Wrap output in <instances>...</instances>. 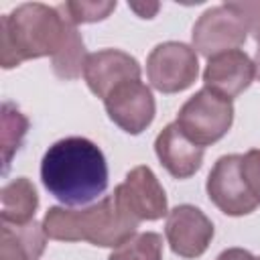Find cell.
Instances as JSON below:
<instances>
[{
  "label": "cell",
  "instance_id": "5bb4252c",
  "mask_svg": "<svg viewBox=\"0 0 260 260\" xmlns=\"http://www.w3.org/2000/svg\"><path fill=\"white\" fill-rule=\"evenodd\" d=\"M45 246V228L35 219L22 225L2 223L0 228V260H39Z\"/></svg>",
  "mask_w": 260,
  "mask_h": 260
},
{
  "label": "cell",
  "instance_id": "ac0fdd59",
  "mask_svg": "<svg viewBox=\"0 0 260 260\" xmlns=\"http://www.w3.org/2000/svg\"><path fill=\"white\" fill-rule=\"evenodd\" d=\"M108 260H162V236L156 232L134 234L114 248Z\"/></svg>",
  "mask_w": 260,
  "mask_h": 260
},
{
  "label": "cell",
  "instance_id": "52a82bcc",
  "mask_svg": "<svg viewBox=\"0 0 260 260\" xmlns=\"http://www.w3.org/2000/svg\"><path fill=\"white\" fill-rule=\"evenodd\" d=\"M248 39V28L240 14L230 8V4H217L207 8L193 24L191 41L197 55H203L207 59L240 49Z\"/></svg>",
  "mask_w": 260,
  "mask_h": 260
},
{
  "label": "cell",
  "instance_id": "7c38bea8",
  "mask_svg": "<svg viewBox=\"0 0 260 260\" xmlns=\"http://www.w3.org/2000/svg\"><path fill=\"white\" fill-rule=\"evenodd\" d=\"M256 77L254 59L242 49L219 53L211 59H207V65L203 69V83L207 89L234 100L240 93H244Z\"/></svg>",
  "mask_w": 260,
  "mask_h": 260
},
{
  "label": "cell",
  "instance_id": "7a4b0ae2",
  "mask_svg": "<svg viewBox=\"0 0 260 260\" xmlns=\"http://www.w3.org/2000/svg\"><path fill=\"white\" fill-rule=\"evenodd\" d=\"M69 24L57 6L24 2L0 18V65L18 67L24 61L55 57L65 45Z\"/></svg>",
  "mask_w": 260,
  "mask_h": 260
},
{
  "label": "cell",
  "instance_id": "277c9868",
  "mask_svg": "<svg viewBox=\"0 0 260 260\" xmlns=\"http://www.w3.org/2000/svg\"><path fill=\"white\" fill-rule=\"evenodd\" d=\"M175 122L189 140L205 148L230 132L234 124V104L232 100L201 87L181 106Z\"/></svg>",
  "mask_w": 260,
  "mask_h": 260
},
{
  "label": "cell",
  "instance_id": "30bf717a",
  "mask_svg": "<svg viewBox=\"0 0 260 260\" xmlns=\"http://www.w3.org/2000/svg\"><path fill=\"white\" fill-rule=\"evenodd\" d=\"M211 219L195 205L183 203L169 211L165 236L171 250L181 258H199L213 240Z\"/></svg>",
  "mask_w": 260,
  "mask_h": 260
},
{
  "label": "cell",
  "instance_id": "44dd1931",
  "mask_svg": "<svg viewBox=\"0 0 260 260\" xmlns=\"http://www.w3.org/2000/svg\"><path fill=\"white\" fill-rule=\"evenodd\" d=\"M228 4L232 10L240 14L248 32L260 45V0H238V2H228Z\"/></svg>",
  "mask_w": 260,
  "mask_h": 260
},
{
  "label": "cell",
  "instance_id": "d6986e66",
  "mask_svg": "<svg viewBox=\"0 0 260 260\" xmlns=\"http://www.w3.org/2000/svg\"><path fill=\"white\" fill-rule=\"evenodd\" d=\"M116 6H118L116 0H69V2H61L57 10L69 24L77 26V24L106 20L116 10Z\"/></svg>",
  "mask_w": 260,
  "mask_h": 260
},
{
  "label": "cell",
  "instance_id": "8992f818",
  "mask_svg": "<svg viewBox=\"0 0 260 260\" xmlns=\"http://www.w3.org/2000/svg\"><path fill=\"white\" fill-rule=\"evenodd\" d=\"M114 199L136 223L156 221L169 215L167 193L152 169L146 165H138L126 173L124 181L114 189Z\"/></svg>",
  "mask_w": 260,
  "mask_h": 260
},
{
  "label": "cell",
  "instance_id": "cb8c5ba5",
  "mask_svg": "<svg viewBox=\"0 0 260 260\" xmlns=\"http://www.w3.org/2000/svg\"><path fill=\"white\" fill-rule=\"evenodd\" d=\"M254 67H256V77H258V81H260V45H258L256 55H254Z\"/></svg>",
  "mask_w": 260,
  "mask_h": 260
},
{
  "label": "cell",
  "instance_id": "3957f363",
  "mask_svg": "<svg viewBox=\"0 0 260 260\" xmlns=\"http://www.w3.org/2000/svg\"><path fill=\"white\" fill-rule=\"evenodd\" d=\"M43 228L49 240L57 242H89L100 248H118L136 234L138 223L130 219L114 195L102 197L81 209L53 205L43 217Z\"/></svg>",
  "mask_w": 260,
  "mask_h": 260
},
{
  "label": "cell",
  "instance_id": "4fadbf2b",
  "mask_svg": "<svg viewBox=\"0 0 260 260\" xmlns=\"http://www.w3.org/2000/svg\"><path fill=\"white\" fill-rule=\"evenodd\" d=\"M154 152L169 175L189 179L201 169L205 148L189 140L177 122H171L154 138Z\"/></svg>",
  "mask_w": 260,
  "mask_h": 260
},
{
  "label": "cell",
  "instance_id": "6da1fadb",
  "mask_svg": "<svg viewBox=\"0 0 260 260\" xmlns=\"http://www.w3.org/2000/svg\"><path fill=\"white\" fill-rule=\"evenodd\" d=\"M41 181L65 207L87 205L108 189V162L95 142L83 136L61 138L43 154Z\"/></svg>",
  "mask_w": 260,
  "mask_h": 260
},
{
  "label": "cell",
  "instance_id": "9a60e30c",
  "mask_svg": "<svg viewBox=\"0 0 260 260\" xmlns=\"http://www.w3.org/2000/svg\"><path fill=\"white\" fill-rule=\"evenodd\" d=\"M39 209V193L30 179L18 177L6 183L0 191V219L2 223L22 225L35 219Z\"/></svg>",
  "mask_w": 260,
  "mask_h": 260
},
{
  "label": "cell",
  "instance_id": "603a6c76",
  "mask_svg": "<svg viewBox=\"0 0 260 260\" xmlns=\"http://www.w3.org/2000/svg\"><path fill=\"white\" fill-rule=\"evenodd\" d=\"M215 260H256V256H252L248 250L244 248H228L223 250Z\"/></svg>",
  "mask_w": 260,
  "mask_h": 260
},
{
  "label": "cell",
  "instance_id": "7402d4cb",
  "mask_svg": "<svg viewBox=\"0 0 260 260\" xmlns=\"http://www.w3.org/2000/svg\"><path fill=\"white\" fill-rule=\"evenodd\" d=\"M128 8L130 10H134L140 18H152L156 12H158V8H160V4H156V2H152V4H140V2H128Z\"/></svg>",
  "mask_w": 260,
  "mask_h": 260
},
{
  "label": "cell",
  "instance_id": "9c48e42d",
  "mask_svg": "<svg viewBox=\"0 0 260 260\" xmlns=\"http://www.w3.org/2000/svg\"><path fill=\"white\" fill-rule=\"evenodd\" d=\"M104 108L108 118L128 134L144 132L156 114L152 89L140 79L126 81L112 89L104 100Z\"/></svg>",
  "mask_w": 260,
  "mask_h": 260
},
{
  "label": "cell",
  "instance_id": "e0dca14e",
  "mask_svg": "<svg viewBox=\"0 0 260 260\" xmlns=\"http://www.w3.org/2000/svg\"><path fill=\"white\" fill-rule=\"evenodd\" d=\"M28 132V118L12 104H2V160H4V175L10 169V160L14 152L22 146L24 136Z\"/></svg>",
  "mask_w": 260,
  "mask_h": 260
},
{
  "label": "cell",
  "instance_id": "2e32d148",
  "mask_svg": "<svg viewBox=\"0 0 260 260\" xmlns=\"http://www.w3.org/2000/svg\"><path fill=\"white\" fill-rule=\"evenodd\" d=\"M87 57H89V55H87V51H85V45H83L81 35L77 32V26H71L65 45H63L61 51L51 59L53 73H55L59 79H65V81L77 79V77L83 73V67H85Z\"/></svg>",
  "mask_w": 260,
  "mask_h": 260
},
{
  "label": "cell",
  "instance_id": "8fae6325",
  "mask_svg": "<svg viewBox=\"0 0 260 260\" xmlns=\"http://www.w3.org/2000/svg\"><path fill=\"white\" fill-rule=\"evenodd\" d=\"M140 63L130 53L120 49H102L89 53L83 67V79L89 91L100 100H106L108 93L118 85L140 79Z\"/></svg>",
  "mask_w": 260,
  "mask_h": 260
},
{
  "label": "cell",
  "instance_id": "5b68a950",
  "mask_svg": "<svg viewBox=\"0 0 260 260\" xmlns=\"http://www.w3.org/2000/svg\"><path fill=\"white\" fill-rule=\"evenodd\" d=\"M199 75L197 51L181 41L156 45L146 57V77L160 93H179L195 83Z\"/></svg>",
  "mask_w": 260,
  "mask_h": 260
},
{
  "label": "cell",
  "instance_id": "d4e9b609",
  "mask_svg": "<svg viewBox=\"0 0 260 260\" xmlns=\"http://www.w3.org/2000/svg\"><path fill=\"white\" fill-rule=\"evenodd\" d=\"M256 260H260V256H256Z\"/></svg>",
  "mask_w": 260,
  "mask_h": 260
},
{
  "label": "cell",
  "instance_id": "ba28073f",
  "mask_svg": "<svg viewBox=\"0 0 260 260\" xmlns=\"http://www.w3.org/2000/svg\"><path fill=\"white\" fill-rule=\"evenodd\" d=\"M242 154H223L215 160L207 175L205 191L209 201L225 215L242 217L258 207V201L248 191L240 173Z\"/></svg>",
  "mask_w": 260,
  "mask_h": 260
},
{
  "label": "cell",
  "instance_id": "ffe728a7",
  "mask_svg": "<svg viewBox=\"0 0 260 260\" xmlns=\"http://www.w3.org/2000/svg\"><path fill=\"white\" fill-rule=\"evenodd\" d=\"M240 173L242 179L252 193V197L260 205V148H250L240 158Z\"/></svg>",
  "mask_w": 260,
  "mask_h": 260
}]
</instances>
